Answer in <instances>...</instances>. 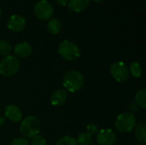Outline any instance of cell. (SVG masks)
<instances>
[{
    "label": "cell",
    "mask_w": 146,
    "mask_h": 145,
    "mask_svg": "<svg viewBox=\"0 0 146 145\" xmlns=\"http://www.w3.org/2000/svg\"><path fill=\"white\" fill-rule=\"evenodd\" d=\"M62 84L68 91L76 92L83 88L85 79L80 72L77 70H69L64 74Z\"/></svg>",
    "instance_id": "obj_1"
},
{
    "label": "cell",
    "mask_w": 146,
    "mask_h": 145,
    "mask_svg": "<svg viewBox=\"0 0 146 145\" xmlns=\"http://www.w3.org/2000/svg\"><path fill=\"white\" fill-rule=\"evenodd\" d=\"M40 127L41 124L38 118L35 115H28L22 120L20 132L26 138H33L38 134Z\"/></svg>",
    "instance_id": "obj_2"
},
{
    "label": "cell",
    "mask_w": 146,
    "mask_h": 145,
    "mask_svg": "<svg viewBox=\"0 0 146 145\" xmlns=\"http://www.w3.org/2000/svg\"><path fill=\"white\" fill-rule=\"evenodd\" d=\"M137 120L134 115L131 112L121 114L117 116L115 121V128L122 133L131 132L136 126Z\"/></svg>",
    "instance_id": "obj_3"
},
{
    "label": "cell",
    "mask_w": 146,
    "mask_h": 145,
    "mask_svg": "<svg viewBox=\"0 0 146 145\" xmlns=\"http://www.w3.org/2000/svg\"><path fill=\"white\" fill-rule=\"evenodd\" d=\"M59 55L67 61H74L80 57V48L69 40H63L58 47Z\"/></svg>",
    "instance_id": "obj_4"
},
{
    "label": "cell",
    "mask_w": 146,
    "mask_h": 145,
    "mask_svg": "<svg viewBox=\"0 0 146 145\" xmlns=\"http://www.w3.org/2000/svg\"><path fill=\"white\" fill-rule=\"evenodd\" d=\"M20 68V62L15 56H6L0 62V73L4 77L15 75Z\"/></svg>",
    "instance_id": "obj_5"
},
{
    "label": "cell",
    "mask_w": 146,
    "mask_h": 145,
    "mask_svg": "<svg viewBox=\"0 0 146 145\" xmlns=\"http://www.w3.org/2000/svg\"><path fill=\"white\" fill-rule=\"evenodd\" d=\"M33 11L36 17L42 21H46L50 19L54 14V9L52 5L46 0H41L38 2L34 6Z\"/></svg>",
    "instance_id": "obj_6"
},
{
    "label": "cell",
    "mask_w": 146,
    "mask_h": 145,
    "mask_svg": "<svg viewBox=\"0 0 146 145\" xmlns=\"http://www.w3.org/2000/svg\"><path fill=\"white\" fill-rule=\"evenodd\" d=\"M110 73L117 82H124L129 77V69L123 62H115L110 66Z\"/></svg>",
    "instance_id": "obj_7"
},
{
    "label": "cell",
    "mask_w": 146,
    "mask_h": 145,
    "mask_svg": "<svg viewBox=\"0 0 146 145\" xmlns=\"http://www.w3.org/2000/svg\"><path fill=\"white\" fill-rule=\"evenodd\" d=\"M116 141L117 135L111 129H102L97 134V142L99 145H114Z\"/></svg>",
    "instance_id": "obj_8"
},
{
    "label": "cell",
    "mask_w": 146,
    "mask_h": 145,
    "mask_svg": "<svg viewBox=\"0 0 146 145\" xmlns=\"http://www.w3.org/2000/svg\"><path fill=\"white\" fill-rule=\"evenodd\" d=\"M25 26L26 20L21 15H12L8 21V28L12 32H21Z\"/></svg>",
    "instance_id": "obj_9"
},
{
    "label": "cell",
    "mask_w": 146,
    "mask_h": 145,
    "mask_svg": "<svg viewBox=\"0 0 146 145\" xmlns=\"http://www.w3.org/2000/svg\"><path fill=\"white\" fill-rule=\"evenodd\" d=\"M14 52L16 56L21 58H27L33 53V47L27 42H21L17 44L14 48Z\"/></svg>",
    "instance_id": "obj_10"
},
{
    "label": "cell",
    "mask_w": 146,
    "mask_h": 145,
    "mask_svg": "<svg viewBox=\"0 0 146 145\" xmlns=\"http://www.w3.org/2000/svg\"><path fill=\"white\" fill-rule=\"evenodd\" d=\"M5 117H7L9 120H10L13 122H19L22 120V113L20 110V109L14 104L8 105L5 108L4 111Z\"/></svg>",
    "instance_id": "obj_11"
},
{
    "label": "cell",
    "mask_w": 146,
    "mask_h": 145,
    "mask_svg": "<svg viewBox=\"0 0 146 145\" xmlns=\"http://www.w3.org/2000/svg\"><path fill=\"white\" fill-rule=\"evenodd\" d=\"M68 98V92L64 89H60L56 91L51 97H50V103L53 106H62L63 105Z\"/></svg>",
    "instance_id": "obj_12"
},
{
    "label": "cell",
    "mask_w": 146,
    "mask_h": 145,
    "mask_svg": "<svg viewBox=\"0 0 146 145\" xmlns=\"http://www.w3.org/2000/svg\"><path fill=\"white\" fill-rule=\"evenodd\" d=\"M91 0H68V8L77 13L84 11L89 5Z\"/></svg>",
    "instance_id": "obj_13"
},
{
    "label": "cell",
    "mask_w": 146,
    "mask_h": 145,
    "mask_svg": "<svg viewBox=\"0 0 146 145\" xmlns=\"http://www.w3.org/2000/svg\"><path fill=\"white\" fill-rule=\"evenodd\" d=\"M134 134L136 137V139L141 143L142 144H145L146 142V123L145 122H141L135 126V131Z\"/></svg>",
    "instance_id": "obj_14"
},
{
    "label": "cell",
    "mask_w": 146,
    "mask_h": 145,
    "mask_svg": "<svg viewBox=\"0 0 146 145\" xmlns=\"http://www.w3.org/2000/svg\"><path fill=\"white\" fill-rule=\"evenodd\" d=\"M47 29L50 34H58L62 30V22L57 18H52L48 22Z\"/></svg>",
    "instance_id": "obj_15"
},
{
    "label": "cell",
    "mask_w": 146,
    "mask_h": 145,
    "mask_svg": "<svg viewBox=\"0 0 146 145\" xmlns=\"http://www.w3.org/2000/svg\"><path fill=\"white\" fill-rule=\"evenodd\" d=\"M135 102L136 103L140 106L141 108L143 109H145L146 107V90L144 89H141L139 90L136 95H135Z\"/></svg>",
    "instance_id": "obj_16"
},
{
    "label": "cell",
    "mask_w": 146,
    "mask_h": 145,
    "mask_svg": "<svg viewBox=\"0 0 146 145\" xmlns=\"http://www.w3.org/2000/svg\"><path fill=\"white\" fill-rule=\"evenodd\" d=\"M78 144L80 145H92L93 143L92 137L86 132H80L77 137Z\"/></svg>",
    "instance_id": "obj_17"
},
{
    "label": "cell",
    "mask_w": 146,
    "mask_h": 145,
    "mask_svg": "<svg viewBox=\"0 0 146 145\" xmlns=\"http://www.w3.org/2000/svg\"><path fill=\"white\" fill-rule=\"evenodd\" d=\"M129 69V73L133 74V77L135 78H140L142 75V69H141V66L138 62H133L130 64V68Z\"/></svg>",
    "instance_id": "obj_18"
},
{
    "label": "cell",
    "mask_w": 146,
    "mask_h": 145,
    "mask_svg": "<svg viewBox=\"0 0 146 145\" xmlns=\"http://www.w3.org/2000/svg\"><path fill=\"white\" fill-rule=\"evenodd\" d=\"M10 51H11L10 44L5 39L0 40V55L6 56H9Z\"/></svg>",
    "instance_id": "obj_19"
},
{
    "label": "cell",
    "mask_w": 146,
    "mask_h": 145,
    "mask_svg": "<svg viewBox=\"0 0 146 145\" xmlns=\"http://www.w3.org/2000/svg\"><path fill=\"white\" fill-rule=\"evenodd\" d=\"M56 145H79L75 138L71 136H65L60 138Z\"/></svg>",
    "instance_id": "obj_20"
},
{
    "label": "cell",
    "mask_w": 146,
    "mask_h": 145,
    "mask_svg": "<svg viewBox=\"0 0 146 145\" xmlns=\"http://www.w3.org/2000/svg\"><path fill=\"white\" fill-rule=\"evenodd\" d=\"M32 145H47V141L46 139L41 136V135H36L35 137L32 138V142H31Z\"/></svg>",
    "instance_id": "obj_21"
},
{
    "label": "cell",
    "mask_w": 146,
    "mask_h": 145,
    "mask_svg": "<svg viewBox=\"0 0 146 145\" xmlns=\"http://www.w3.org/2000/svg\"><path fill=\"white\" fill-rule=\"evenodd\" d=\"M98 132H99L98 126L96 124L90 123V124H88V125L86 126V133H88V134L91 135L92 137L97 135Z\"/></svg>",
    "instance_id": "obj_22"
},
{
    "label": "cell",
    "mask_w": 146,
    "mask_h": 145,
    "mask_svg": "<svg viewBox=\"0 0 146 145\" xmlns=\"http://www.w3.org/2000/svg\"><path fill=\"white\" fill-rule=\"evenodd\" d=\"M9 145H29V143H28V141L26 138L18 137V138H14L11 141V143H10Z\"/></svg>",
    "instance_id": "obj_23"
},
{
    "label": "cell",
    "mask_w": 146,
    "mask_h": 145,
    "mask_svg": "<svg viewBox=\"0 0 146 145\" xmlns=\"http://www.w3.org/2000/svg\"><path fill=\"white\" fill-rule=\"evenodd\" d=\"M55 2L57 3L61 6H66V5H68V0H55Z\"/></svg>",
    "instance_id": "obj_24"
},
{
    "label": "cell",
    "mask_w": 146,
    "mask_h": 145,
    "mask_svg": "<svg viewBox=\"0 0 146 145\" xmlns=\"http://www.w3.org/2000/svg\"><path fill=\"white\" fill-rule=\"evenodd\" d=\"M5 124V119L3 117H0V127Z\"/></svg>",
    "instance_id": "obj_25"
},
{
    "label": "cell",
    "mask_w": 146,
    "mask_h": 145,
    "mask_svg": "<svg viewBox=\"0 0 146 145\" xmlns=\"http://www.w3.org/2000/svg\"><path fill=\"white\" fill-rule=\"evenodd\" d=\"M93 1H95L96 3H102V2H104V0H93Z\"/></svg>",
    "instance_id": "obj_26"
},
{
    "label": "cell",
    "mask_w": 146,
    "mask_h": 145,
    "mask_svg": "<svg viewBox=\"0 0 146 145\" xmlns=\"http://www.w3.org/2000/svg\"><path fill=\"white\" fill-rule=\"evenodd\" d=\"M1 16H2V10H1V9H0V18H1Z\"/></svg>",
    "instance_id": "obj_27"
},
{
    "label": "cell",
    "mask_w": 146,
    "mask_h": 145,
    "mask_svg": "<svg viewBox=\"0 0 146 145\" xmlns=\"http://www.w3.org/2000/svg\"><path fill=\"white\" fill-rule=\"evenodd\" d=\"M136 145H144V144H136Z\"/></svg>",
    "instance_id": "obj_28"
}]
</instances>
